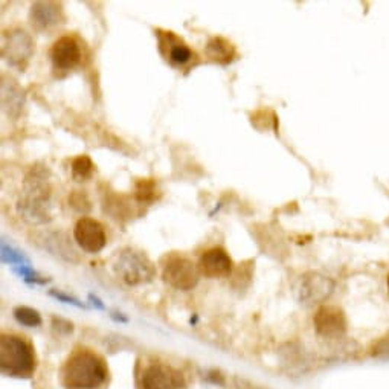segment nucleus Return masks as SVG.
<instances>
[{
	"label": "nucleus",
	"instance_id": "f257e3e1",
	"mask_svg": "<svg viewBox=\"0 0 389 389\" xmlns=\"http://www.w3.org/2000/svg\"><path fill=\"white\" fill-rule=\"evenodd\" d=\"M50 182L48 170L32 168L24 181L19 200V213L32 223H43L50 218Z\"/></svg>",
	"mask_w": 389,
	"mask_h": 389
},
{
	"label": "nucleus",
	"instance_id": "f03ea898",
	"mask_svg": "<svg viewBox=\"0 0 389 389\" xmlns=\"http://www.w3.org/2000/svg\"><path fill=\"white\" fill-rule=\"evenodd\" d=\"M106 377L104 360L92 351L75 353L63 368V383L67 389H95L104 383Z\"/></svg>",
	"mask_w": 389,
	"mask_h": 389
},
{
	"label": "nucleus",
	"instance_id": "7ed1b4c3",
	"mask_svg": "<svg viewBox=\"0 0 389 389\" xmlns=\"http://www.w3.org/2000/svg\"><path fill=\"white\" fill-rule=\"evenodd\" d=\"M0 367L14 377H29L36 369V356L31 344L20 336L3 334L0 339Z\"/></svg>",
	"mask_w": 389,
	"mask_h": 389
},
{
	"label": "nucleus",
	"instance_id": "20e7f679",
	"mask_svg": "<svg viewBox=\"0 0 389 389\" xmlns=\"http://www.w3.org/2000/svg\"><path fill=\"white\" fill-rule=\"evenodd\" d=\"M115 272L124 283L129 285H138L153 280L156 270L146 253L127 248L118 252Z\"/></svg>",
	"mask_w": 389,
	"mask_h": 389
},
{
	"label": "nucleus",
	"instance_id": "39448f33",
	"mask_svg": "<svg viewBox=\"0 0 389 389\" xmlns=\"http://www.w3.org/2000/svg\"><path fill=\"white\" fill-rule=\"evenodd\" d=\"M164 280L177 290H191L199 283V267L187 257H171L164 267Z\"/></svg>",
	"mask_w": 389,
	"mask_h": 389
},
{
	"label": "nucleus",
	"instance_id": "423d86ee",
	"mask_svg": "<svg viewBox=\"0 0 389 389\" xmlns=\"http://www.w3.org/2000/svg\"><path fill=\"white\" fill-rule=\"evenodd\" d=\"M73 236L78 246L87 253L101 252L107 241L104 226L90 217H81L78 220L73 227Z\"/></svg>",
	"mask_w": 389,
	"mask_h": 389
},
{
	"label": "nucleus",
	"instance_id": "0eeeda50",
	"mask_svg": "<svg viewBox=\"0 0 389 389\" xmlns=\"http://www.w3.org/2000/svg\"><path fill=\"white\" fill-rule=\"evenodd\" d=\"M183 385V377L179 371L162 363L150 365L141 379L142 389H182Z\"/></svg>",
	"mask_w": 389,
	"mask_h": 389
},
{
	"label": "nucleus",
	"instance_id": "6e6552de",
	"mask_svg": "<svg viewBox=\"0 0 389 389\" xmlns=\"http://www.w3.org/2000/svg\"><path fill=\"white\" fill-rule=\"evenodd\" d=\"M32 52H34V43L27 32L15 29L5 34L3 57L11 66L23 67L28 63Z\"/></svg>",
	"mask_w": 389,
	"mask_h": 389
},
{
	"label": "nucleus",
	"instance_id": "1a4fd4ad",
	"mask_svg": "<svg viewBox=\"0 0 389 389\" xmlns=\"http://www.w3.org/2000/svg\"><path fill=\"white\" fill-rule=\"evenodd\" d=\"M315 328L319 336L325 337V339H339L346 332V319L344 311L333 306L320 307L315 319Z\"/></svg>",
	"mask_w": 389,
	"mask_h": 389
},
{
	"label": "nucleus",
	"instance_id": "9d476101",
	"mask_svg": "<svg viewBox=\"0 0 389 389\" xmlns=\"http://www.w3.org/2000/svg\"><path fill=\"white\" fill-rule=\"evenodd\" d=\"M334 283L319 274H307L301 276L298 285V296L306 304H319L333 293Z\"/></svg>",
	"mask_w": 389,
	"mask_h": 389
},
{
	"label": "nucleus",
	"instance_id": "9b49d317",
	"mask_svg": "<svg viewBox=\"0 0 389 389\" xmlns=\"http://www.w3.org/2000/svg\"><path fill=\"white\" fill-rule=\"evenodd\" d=\"M50 58L55 69L71 71L81 62V49L78 41L71 36H64L58 38L52 50H50Z\"/></svg>",
	"mask_w": 389,
	"mask_h": 389
},
{
	"label": "nucleus",
	"instance_id": "f8f14e48",
	"mask_svg": "<svg viewBox=\"0 0 389 389\" xmlns=\"http://www.w3.org/2000/svg\"><path fill=\"white\" fill-rule=\"evenodd\" d=\"M232 260L222 248L206 250L200 257L199 272L208 278H222L232 272Z\"/></svg>",
	"mask_w": 389,
	"mask_h": 389
},
{
	"label": "nucleus",
	"instance_id": "ddd939ff",
	"mask_svg": "<svg viewBox=\"0 0 389 389\" xmlns=\"http://www.w3.org/2000/svg\"><path fill=\"white\" fill-rule=\"evenodd\" d=\"M62 8L52 2H37L31 8V22L37 29H49L63 23Z\"/></svg>",
	"mask_w": 389,
	"mask_h": 389
},
{
	"label": "nucleus",
	"instance_id": "4468645a",
	"mask_svg": "<svg viewBox=\"0 0 389 389\" xmlns=\"http://www.w3.org/2000/svg\"><path fill=\"white\" fill-rule=\"evenodd\" d=\"M206 54L211 60L218 63H226V62H231V58L234 57V46L227 40L222 37H215L208 43Z\"/></svg>",
	"mask_w": 389,
	"mask_h": 389
},
{
	"label": "nucleus",
	"instance_id": "2eb2a0df",
	"mask_svg": "<svg viewBox=\"0 0 389 389\" xmlns=\"http://www.w3.org/2000/svg\"><path fill=\"white\" fill-rule=\"evenodd\" d=\"M94 162H92L90 157L86 155H81L72 160V176L75 181L84 182L90 179L92 174H94Z\"/></svg>",
	"mask_w": 389,
	"mask_h": 389
},
{
	"label": "nucleus",
	"instance_id": "dca6fc26",
	"mask_svg": "<svg viewBox=\"0 0 389 389\" xmlns=\"http://www.w3.org/2000/svg\"><path fill=\"white\" fill-rule=\"evenodd\" d=\"M14 318L17 319V323L27 327H38L41 324L40 313L31 307H17L14 310Z\"/></svg>",
	"mask_w": 389,
	"mask_h": 389
},
{
	"label": "nucleus",
	"instance_id": "f3484780",
	"mask_svg": "<svg viewBox=\"0 0 389 389\" xmlns=\"http://www.w3.org/2000/svg\"><path fill=\"white\" fill-rule=\"evenodd\" d=\"M191 58H192L191 49L185 43H182V41H173V43H170V60L174 64L183 66L190 63Z\"/></svg>",
	"mask_w": 389,
	"mask_h": 389
},
{
	"label": "nucleus",
	"instance_id": "a211bd4d",
	"mask_svg": "<svg viewBox=\"0 0 389 389\" xmlns=\"http://www.w3.org/2000/svg\"><path fill=\"white\" fill-rule=\"evenodd\" d=\"M155 183L151 181H139L136 185V200L139 203H150L155 200Z\"/></svg>",
	"mask_w": 389,
	"mask_h": 389
},
{
	"label": "nucleus",
	"instance_id": "6ab92c4d",
	"mask_svg": "<svg viewBox=\"0 0 389 389\" xmlns=\"http://www.w3.org/2000/svg\"><path fill=\"white\" fill-rule=\"evenodd\" d=\"M69 203L72 208L80 211V213H86L90 209V201L86 194H83V191H73L69 196Z\"/></svg>",
	"mask_w": 389,
	"mask_h": 389
},
{
	"label": "nucleus",
	"instance_id": "aec40b11",
	"mask_svg": "<svg viewBox=\"0 0 389 389\" xmlns=\"http://www.w3.org/2000/svg\"><path fill=\"white\" fill-rule=\"evenodd\" d=\"M374 354L380 358H389V337L382 339L374 346Z\"/></svg>",
	"mask_w": 389,
	"mask_h": 389
},
{
	"label": "nucleus",
	"instance_id": "412c9836",
	"mask_svg": "<svg viewBox=\"0 0 389 389\" xmlns=\"http://www.w3.org/2000/svg\"><path fill=\"white\" fill-rule=\"evenodd\" d=\"M52 295L55 296L57 299H62V301H66V302H69V304H73V306H78V307H81V304H80L77 299L69 298V296H64V295H62V293H55V292H52Z\"/></svg>",
	"mask_w": 389,
	"mask_h": 389
},
{
	"label": "nucleus",
	"instance_id": "4be33fe9",
	"mask_svg": "<svg viewBox=\"0 0 389 389\" xmlns=\"http://www.w3.org/2000/svg\"><path fill=\"white\" fill-rule=\"evenodd\" d=\"M388 290H389V276H388Z\"/></svg>",
	"mask_w": 389,
	"mask_h": 389
}]
</instances>
